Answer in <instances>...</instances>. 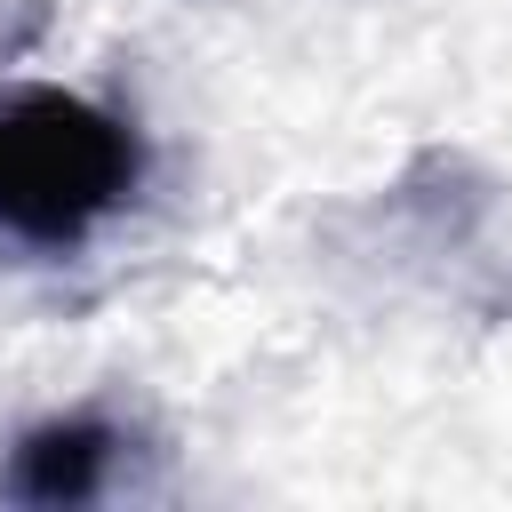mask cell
I'll use <instances>...</instances> for the list:
<instances>
[{
    "instance_id": "1",
    "label": "cell",
    "mask_w": 512,
    "mask_h": 512,
    "mask_svg": "<svg viewBox=\"0 0 512 512\" xmlns=\"http://www.w3.org/2000/svg\"><path fill=\"white\" fill-rule=\"evenodd\" d=\"M144 192V128L80 88H0V248L64 256Z\"/></svg>"
},
{
    "instance_id": "2",
    "label": "cell",
    "mask_w": 512,
    "mask_h": 512,
    "mask_svg": "<svg viewBox=\"0 0 512 512\" xmlns=\"http://www.w3.org/2000/svg\"><path fill=\"white\" fill-rule=\"evenodd\" d=\"M120 448H128V432H120L112 416H88V408L40 416L32 432H16L0 488H8L16 504H88V496H104Z\"/></svg>"
}]
</instances>
